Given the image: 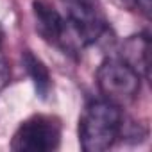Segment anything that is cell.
Here are the masks:
<instances>
[{
  "instance_id": "6da1fadb",
  "label": "cell",
  "mask_w": 152,
  "mask_h": 152,
  "mask_svg": "<svg viewBox=\"0 0 152 152\" xmlns=\"http://www.w3.org/2000/svg\"><path fill=\"white\" fill-rule=\"evenodd\" d=\"M125 118L122 106L106 99L91 100L79 120V143L86 152H104L111 148L124 132Z\"/></svg>"
},
{
  "instance_id": "7a4b0ae2",
  "label": "cell",
  "mask_w": 152,
  "mask_h": 152,
  "mask_svg": "<svg viewBox=\"0 0 152 152\" xmlns=\"http://www.w3.org/2000/svg\"><path fill=\"white\" fill-rule=\"evenodd\" d=\"M63 15L68 25L70 54H77L93 45L107 31L106 20L100 16L93 0H64Z\"/></svg>"
},
{
  "instance_id": "3957f363",
  "label": "cell",
  "mask_w": 152,
  "mask_h": 152,
  "mask_svg": "<svg viewBox=\"0 0 152 152\" xmlns=\"http://www.w3.org/2000/svg\"><path fill=\"white\" fill-rule=\"evenodd\" d=\"M97 86L106 100L124 106L140 93L141 75L120 57H107L97 70Z\"/></svg>"
},
{
  "instance_id": "277c9868",
  "label": "cell",
  "mask_w": 152,
  "mask_h": 152,
  "mask_svg": "<svg viewBox=\"0 0 152 152\" xmlns=\"http://www.w3.org/2000/svg\"><path fill=\"white\" fill-rule=\"evenodd\" d=\"M61 145V122L50 115H32L13 134L11 148L16 152H50Z\"/></svg>"
},
{
  "instance_id": "5b68a950",
  "label": "cell",
  "mask_w": 152,
  "mask_h": 152,
  "mask_svg": "<svg viewBox=\"0 0 152 152\" xmlns=\"http://www.w3.org/2000/svg\"><path fill=\"white\" fill-rule=\"evenodd\" d=\"M32 15L36 22L38 34L50 45L61 48L64 54H70L68 25L64 15L50 2V0H34Z\"/></svg>"
},
{
  "instance_id": "8992f818",
  "label": "cell",
  "mask_w": 152,
  "mask_h": 152,
  "mask_svg": "<svg viewBox=\"0 0 152 152\" xmlns=\"http://www.w3.org/2000/svg\"><path fill=\"white\" fill-rule=\"evenodd\" d=\"M148 56H150V38L148 32H140L129 36L120 50V59L125 61L132 70H136L141 79H148Z\"/></svg>"
},
{
  "instance_id": "52a82bcc",
  "label": "cell",
  "mask_w": 152,
  "mask_h": 152,
  "mask_svg": "<svg viewBox=\"0 0 152 152\" xmlns=\"http://www.w3.org/2000/svg\"><path fill=\"white\" fill-rule=\"evenodd\" d=\"M22 61H23V68H25L27 75L31 77V81L34 84L38 97L45 100L52 91V77H50V72H48L47 64L38 56H34L32 50H23Z\"/></svg>"
},
{
  "instance_id": "ba28073f",
  "label": "cell",
  "mask_w": 152,
  "mask_h": 152,
  "mask_svg": "<svg viewBox=\"0 0 152 152\" xmlns=\"http://www.w3.org/2000/svg\"><path fill=\"white\" fill-rule=\"evenodd\" d=\"M9 77H11V68L9 63L6 59V56L0 52V93L4 91V88L9 84Z\"/></svg>"
},
{
  "instance_id": "9c48e42d",
  "label": "cell",
  "mask_w": 152,
  "mask_h": 152,
  "mask_svg": "<svg viewBox=\"0 0 152 152\" xmlns=\"http://www.w3.org/2000/svg\"><path fill=\"white\" fill-rule=\"evenodd\" d=\"M125 2L132 9H138L141 15H145V16L150 15V0H125Z\"/></svg>"
},
{
  "instance_id": "30bf717a",
  "label": "cell",
  "mask_w": 152,
  "mask_h": 152,
  "mask_svg": "<svg viewBox=\"0 0 152 152\" xmlns=\"http://www.w3.org/2000/svg\"><path fill=\"white\" fill-rule=\"evenodd\" d=\"M2 36H4V34H2V29H0V43H2Z\"/></svg>"
},
{
  "instance_id": "8fae6325",
  "label": "cell",
  "mask_w": 152,
  "mask_h": 152,
  "mask_svg": "<svg viewBox=\"0 0 152 152\" xmlns=\"http://www.w3.org/2000/svg\"><path fill=\"white\" fill-rule=\"evenodd\" d=\"M93 2H95V0H93Z\"/></svg>"
}]
</instances>
